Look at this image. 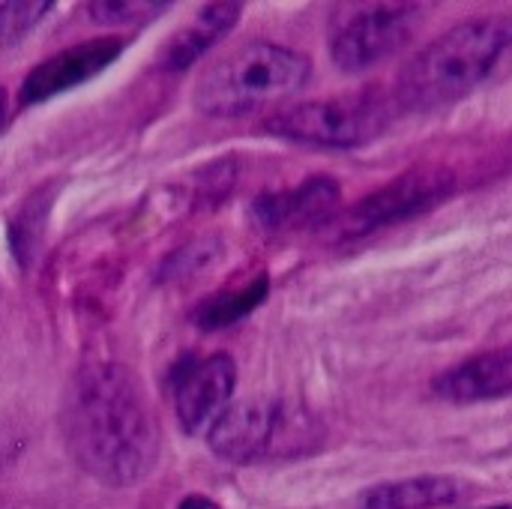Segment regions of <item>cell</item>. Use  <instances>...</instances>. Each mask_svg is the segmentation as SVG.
Here are the masks:
<instances>
[{"mask_svg": "<svg viewBox=\"0 0 512 509\" xmlns=\"http://www.w3.org/2000/svg\"><path fill=\"white\" fill-rule=\"evenodd\" d=\"M63 432L78 468L111 489L135 486L159 459L156 414L135 372L120 363H93L75 375Z\"/></svg>", "mask_w": 512, "mask_h": 509, "instance_id": "obj_1", "label": "cell"}, {"mask_svg": "<svg viewBox=\"0 0 512 509\" xmlns=\"http://www.w3.org/2000/svg\"><path fill=\"white\" fill-rule=\"evenodd\" d=\"M512 48L510 15H480L450 27L420 48L399 72L393 105L435 111L459 102L483 84Z\"/></svg>", "mask_w": 512, "mask_h": 509, "instance_id": "obj_2", "label": "cell"}, {"mask_svg": "<svg viewBox=\"0 0 512 509\" xmlns=\"http://www.w3.org/2000/svg\"><path fill=\"white\" fill-rule=\"evenodd\" d=\"M312 75L306 54L252 42L210 66L195 87V108L210 117H240L297 93Z\"/></svg>", "mask_w": 512, "mask_h": 509, "instance_id": "obj_3", "label": "cell"}, {"mask_svg": "<svg viewBox=\"0 0 512 509\" xmlns=\"http://www.w3.org/2000/svg\"><path fill=\"white\" fill-rule=\"evenodd\" d=\"M207 444L213 456L231 465H252L267 456H294L315 444V423L276 399H249L228 405L210 426Z\"/></svg>", "mask_w": 512, "mask_h": 509, "instance_id": "obj_4", "label": "cell"}, {"mask_svg": "<svg viewBox=\"0 0 512 509\" xmlns=\"http://www.w3.org/2000/svg\"><path fill=\"white\" fill-rule=\"evenodd\" d=\"M393 117V99L381 93H354L336 99L303 102L285 111H276L264 120V129L276 138L324 147V150H354L372 144Z\"/></svg>", "mask_w": 512, "mask_h": 509, "instance_id": "obj_5", "label": "cell"}, {"mask_svg": "<svg viewBox=\"0 0 512 509\" xmlns=\"http://www.w3.org/2000/svg\"><path fill=\"white\" fill-rule=\"evenodd\" d=\"M456 189V174L444 165H423L399 174L384 183L378 192L357 201L339 222L342 237H366L381 228L408 222L420 213H429L441 201H447Z\"/></svg>", "mask_w": 512, "mask_h": 509, "instance_id": "obj_6", "label": "cell"}, {"mask_svg": "<svg viewBox=\"0 0 512 509\" xmlns=\"http://www.w3.org/2000/svg\"><path fill=\"white\" fill-rule=\"evenodd\" d=\"M420 24L423 6L417 3L366 6L333 30L330 57L342 72H366L405 48Z\"/></svg>", "mask_w": 512, "mask_h": 509, "instance_id": "obj_7", "label": "cell"}, {"mask_svg": "<svg viewBox=\"0 0 512 509\" xmlns=\"http://www.w3.org/2000/svg\"><path fill=\"white\" fill-rule=\"evenodd\" d=\"M237 384V366L225 354L186 363L174 378V408L186 435H207L225 414Z\"/></svg>", "mask_w": 512, "mask_h": 509, "instance_id": "obj_8", "label": "cell"}, {"mask_svg": "<svg viewBox=\"0 0 512 509\" xmlns=\"http://www.w3.org/2000/svg\"><path fill=\"white\" fill-rule=\"evenodd\" d=\"M339 201V180L330 174H315L291 189L258 195L252 204V219L264 231H303L330 222L339 210Z\"/></svg>", "mask_w": 512, "mask_h": 509, "instance_id": "obj_9", "label": "cell"}, {"mask_svg": "<svg viewBox=\"0 0 512 509\" xmlns=\"http://www.w3.org/2000/svg\"><path fill=\"white\" fill-rule=\"evenodd\" d=\"M123 51V42L114 36L87 39L72 48H63L60 54L42 60L21 84V105H39L51 96H60L66 90L81 87L84 81L105 72Z\"/></svg>", "mask_w": 512, "mask_h": 509, "instance_id": "obj_10", "label": "cell"}, {"mask_svg": "<svg viewBox=\"0 0 512 509\" xmlns=\"http://www.w3.org/2000/svg\"><path fill=\"white\" fill-rule=\"evenodd\" d=\"M432 390L450 402H489L512 396V348L483 351L465 363L441 372L432 381Z\"/></svg>", "mask_w": 512, "mask_h": 509, "instance_id": "obj_11", "label": "cell"}, {"mask_svg": "<svg viewBox=\"0 0 512 509\" xmlns=\"http://www.w3.org/2000/svg\"><path fill=\"white\" fill-rule=\"evenodd\" d=\"M243 6L240 3H207L192 24H186L159 54V66L168 72L189 69L201 54H207L225 33L234 30L240 21Z\"/></svg>", "mask_w": 512, "mask_h": 509, "instance_id": "obj_12", "label": "cell"}, {"mask_svg": "<svg viewBox=\"0 0 512 509\" xmlns=\"http://www.w3.org/2000/svg\"><path fill=\"white\" fill-rule=\"evenodd\" d=\"M465 498V486L453 477H411L396 483H381L369 489L360 504L363 509H438L453 507Z\"/></svg>", "mask_w": 512, "mask_h": 509, "instance_id": "obj_13", "label": "cell"}, {"mask_svg": "<svg viewBox=\"0 0 512 509\" xmlns=\"http://www.w3.org/2000/svg\"><path fill=\"white\" fill-rule=\"evenodd\" d=\"M270 294V279L261 273L252 282H246L243 288H225L207 300H201L192 312V321L201 330H222L231 327L237 321H243L246 315H252Z\"/></svg>", "mask_w": 512, "mask_h": 509, "instance_id": "obj_14", "label": "cell"}, {"mask_svg": "<svg viewBox=\"0 0 512 509\" xmlns=\"http://www.w3.org/2000/svg\"><path fill=\"white\" fill-rule=\"evenodd\" d=\"M51 204H54V189L42 186L12 216L9 246H12V255L18 258V264H30L33 255L39 252V243H42V234H45V225L51 216Z\"/></svg>", "mask_w": 512, "mask_h": 509, "instance_id": "obj_15", "label": "cell"}, {"mask_svg": "<svg viewBox=\"0 0 512 509\" xmlns=\"http://www.w3.org/2000/svg\"><path fill=\"white\" fill-rule=\"evenodd\" d=\"M51 6H54L51 0H15V3H3L0 6V45H12L24 33H30L51 12Z\"/></svg>", "mask_w": 512, "mask_h": 509, "instance_id": "obj_16", "label": "cell"}, {"mask_svg": "<svg viewBox=\"0 0 512 509\" xmlns=\"http://www.w3.org/2000/svg\"><path fill=\"white\" fill-rule=\"evenodd\" d=\"M171 3H147V0H96V3H87V12L93 21H102V24H135V21H147V18H156L162 12H168Z\"/></svg>", "mask_w": 512, "mask_h": 509, "instance_id": "obj_17", "label": "cell"}, {"mask_svg": "<svg viewBox=\"0 0 512 509\" xmlns=\"http://www.w3.org/2000/svg\"><path fill=\"white\" fill-rule=\"evenodd\" d=\"M216 252H219V240H198L192 246H183L165 261L162 276H171V279L174 276H189V273L201 270L204 264H210L216 258Z\"/></svg>", "mask_w": 512, "mask_h": 509, "instance_id": "obj_18", "label": "cell"}, {"mask_svg": "<svg viewBox=\"0 0 512 509\" xmlns=\"http://www.w3.org/2000/svg\"><path fill=\"white\" fill-rule=\"evenodd\" d=\"M177 509H219V504H213V501L204 498V495H192V498L180 501V507Z\"/></svg>", "mask_w": 512, "mask_h": 509, "instance_id": "obj_19", "label": "cell"}, {"mask_svg": "<svg viewBox=\"0 0 512 509\" xmlns=\"http://www.w3.org/2000/svg\"><path fill=\"white\" fill-rule=\"evenodd\" d=\"M3 117H6V93L0 87V126H3Z\"/></svg>", "mask_w": 512, "mask_h": 509, "instance_id": "obj_20", "label": "cell"}, {"mask_svg": "<svg viewBox=\"0 0 512 509\" xmlns=\"http://www.w3.org/2000/svg\"><path fill=\"white\" fill-rule=\"evenodd\" d=\"M486 509H512V504H501V507H486Z\"/></svg>", "mask_w": 512, "mask_h": 509, "instance_id": "obj_21", "label": "cell"}]
</instances>
